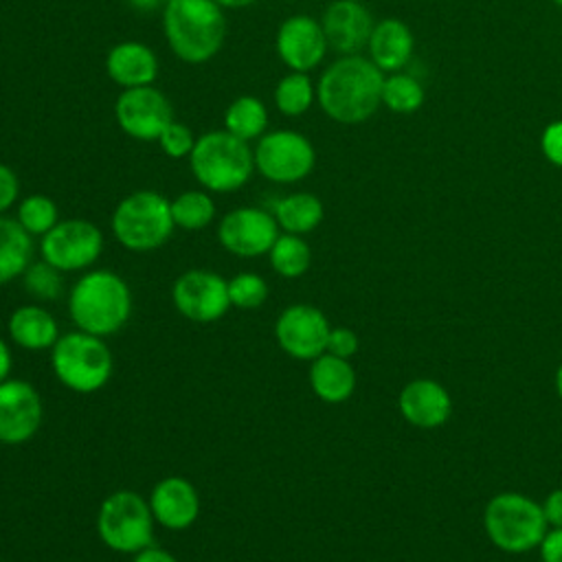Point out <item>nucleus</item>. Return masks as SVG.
I'll return each mask as SVG.
<instances>
[{"label": "nucleus", "instance_id": "obj_1", "mask_svg": "<svg viewBox=\"0 0 562 562\" xmlns=\"http://www.w3.org/2000/svg\"><path fill=\"white\" fill-rule=\"evenodd\" d=\"M382 70L358 55L334 61L321 77L316 97L327 116L338 123H362L382 101Z\"/></svg>", "mask_w": 562, "mask_h": 562}, {"label": "nucleus", "instance_id": "obj_2", "mask_svg": "<svg viewBox=\"0 0 562 562\" xmlns=\"http://www.w3.org/2000/svg\"><path fill=\"white\" fill-rule=\"evenodd\" d=\"M68 312L81 331L103 338L127 323L132 314V292L112 270H92L72 285Z\"/></svg>", "mask_w": 562, "mask_h": 562}, {"label": "nucleus", "instance_id": "obj_3", "mask_svg": "<svg viewBox=\"0 0 562 562\" xmlns=\"http://www.w3.org/2000/svg\"><path fill=\"white\" fill-rule=\"evenodd\" d=\"M165 37L173 55L187 64H202L217 55L226 33L222 7L213 0H173L162 15Z\"/></svg>", "mask_w": 562, "mask_h": 562}, {"label": "nucleus", "instance_id": "obj_4", "mask_svg": "<svg viewBox=\"0 0 562 562\" xmlns=\"http://www.w3.org/2000/svg\"><path fill=\"white\" fill-rule=\"evenodd\" d=\"M189 160L195 180L217 193L244 187L255 169V151L248 140L228 130H213L195 138Z\"/></svg>", "mask_w": 562, "mask_h": 562}, {"label": "nucleus", "instance_id": "obj_5", "mask_svg": "<svg viewBox=\"0 0 562 562\" xmlns=\"http://www.w3.org/2000/svg\"><path fill=\"white\" fill-rule=\"evenodd\" d=\"M50 364L57 380L77 393H94L103 389L114 369L112 351L101 336L81 329L57 338Z\"/></svg>", "mask_w": 562, "mask_h": 562}, {"label": "nucleus", "instance_id": "obj_6", "mask_svg": "<svg viewBox=\"0 0 562 562\" xmlns=\"http://www.w3.org/2000/svg\"><path fill=\"white\" fill-rule=\"evenodd\" d=\"M171 202L158 191H134L112 213L114 237L136 252L162 246L173 231Z\"/></svg>", "mask_w": 562, "mask_h": 562}, {"label": "nucleus", "instance_id": "obj_7", "mask_svg": "<svg viewBox=\"0 0 562 562\" xmlns=\"http://www.w3.org/2000/svg\"><path fill=\"white\" fill-rule=\"evenodd\" d=\"M483 522L490 540L507 553L529 551L538 547L547 533L544 509L516 492L494 496L485 507Z\"/></svg>", "mask_w": 562, "mask_h": 562}, {"label": "nucleus", "instance_id": "obj_8", "mask_svg": "<svg viewBox=\"0 0 562 562\" xmlns=\"http://www.w3.org/2000/svg\"><path fill=\"white\" fill-rule=\"evenodd\" d=\"M97 531L105 547H110L112 551L136 553L151 544V507L140 494L132 490H119L101 503L97 516Z\"/></svg>", "mask_w": 562, "mask_h": 562}, {"label": "nucleus", "instance_id": "obj_9", "mask_svg": "<svg viewBox=\"0 0 562 562\" xmlns=\"http://www.w3.org/2000/svg\"><path fill=\"white\" fill-rule=\"evenodd\" d=\"M312 143L292 130H277L259 138L255 147V167L272 182H299L314 167Z\"/></svg>", "mask_w": 562, "mask_h": 562}, {"label": "nucleus", "instance_id": "obj_10", "mask_svg": "<svg viewBox=\"0 0 562 562\" xmlns=\"http://www.w3.org/2000/svg\"><path fill=\"white\" fill-rule=\"evenodd\" d=\"M103 248L101 231L88 220L57 222L42 237V257L59 272L88 268L97 261Z\"/></svg>", "mask_w": 562, "mask_h": 562}, {"label": "nucleus", "instance_id": "obj_11", "mask_svg": "<svg viewBox=\"0 0 562 562\" xmlns=\"http://www.w3.org/2000/svg\"><path fill=\"white\" fill-rule=\"evenodd\" d=\"M176 310L195 323H213L231 307L228 281L213 270H187L171 290Z\"/></svg>", "mask_w": 562, "mask_h": 562}, {"label": "nucleus", "instance_id": "obj_12", "mask_svg": "<svg viewBox=\"0 0 562 562\" xmlns=\"http://www.w3.org/2000/svg\"><path fill=\"white\" fill-rule=\"evenodd\" d=\"M114 116L119 127L138 140H158L160 132L173 121L167 97L151 86L125 88L116 99Z\"/></svg>", "mask_w": 562, "mask_h": 562}, {"label": "nucleus", "instance_id": "obj_13", "mask_svg": "<svg viewBox=\"0 0 562 562\" xmlns=\"http://www.w3.org/2000/svg\"><path fill=\"white\" fill-rule=\"evenodd\" d=\"M329 323L325 314L305 303L285 307L274 325V336L279 347L296 360H314L327 349Z\"/></svg>", "mask_w": 562, "mask_h": 562}, {"label": "nucleus", "instance_id": "obj_14", "mask_svg": "<svg viewBox=\"0 0 562 562\" xmlns=\"http://www.w3.org/2000/svg\"><path fill=\"white\" fill-rule=\"evenodd\" d=\"M220 244L237 257H259L270 252L279 237V224L272 213L255 206H239L226 213L217 228Z\"/></svg>", "mask_w": 562, "mask_h": 562}, {"label": "nucleus", "instance_id": "obj_15", "mask_svg": "<svg viewBox=\"0 0 562 562\" xmlns=\"http://www.w3.org/2000/svg\"><path fill=\"white\" fill-rule=\"evenodd\" d=\"M40 393L24 380L0 382V441L18 446L29 441L42 424Z\"/></svg>", "mask_w": 562, "mask_h": 562}, {"label": "nucleus", "instance_id": "obj_16", "mask_svg": "<svg viewBox=\"0 0 562 562\" xmlns=\"http://www.w3.org/2000/svg\"><path fill=\"white\" fill-rule=\"evenodd\" d=\"M325 48L323 24L310 15H292L277 31V53L281 61L296 72L316 68L325 57Z\"/></svg>", "mask_w": 562, "mask_h": 562}, {"label": "nucleus", "instance_id": "obj_17", "mask_svg": "<svg viewBox=\"0 0 562 562\" xmlns=\"http://www.w3.org/2000/svg\"><path fill=\"white\" fill-rule=\"evenodd\" d=\"M323 31L327 44L334 50L353 55L369 44V37L373 33V20L358 0H334L325 9Z\"/></svg>", "mask_w": 562, "mask_h": 562}, {"label": "nucleus", "instance_id": "obj_18", "mask_svg": "<svg viewBox=\"0 0 562 562\" xmlns=\"http://www.w3.org/2000/svg\"><path fill=\"white\" fill-rule=\"evenodd\" d=\"M154 520L167 529H187L200 514V496L191 481L182 476H167L158 481L149 494Z\"/></svg>", "mask_w": 562, "mask_h": 562}, {"label": "nucleus", "instance_id": "obj_19", "mask_svg": "<svg viewBox=\"0 0 562 562\" xmlns=\"http://www.w3.org/2000/svg\"><path fill=\"white\" fill-rule=\"evenodd\" d=\"M452 411L448 391L435 380H413L400 393V413L419 428L441 426Z\"/></svg>", "mask_w": 562, "mask_h": 562}, {"label": "nucleus", "instance_id": "obj_20", "mask_svg": "<svg viewBox=\"0 0 562 562\" xmlns=\"http://www.w3.org/2000/svg\"><path fill=\"white\" fill-rule=\"evenodd\" d=\"M105 70L108 77L123 88L151 86L158 75V59L154 50L140 42H121L110 48Z\"/></svg>", "mask_w": 562, "mask_h": 562}, {"label": "nucleus", "instance_id": "obj_21", "mask_svg": "<svg viewBox=\"0 0 562 562\" xmlns=\"http://www.w3.org/2000/svg\"><path fill=\"white\" fill-rule=\"evenodd\" d=\"M310 386L323 402L338 404L351 397L356 389V371L345 358L325 351L312 360Z\"/></svg>", "mask_w": 562, "mask_h": 562}, {"label": "nucleus", "instance_id": "obj_22", "mask_svg": "<svg viewBox=\"0 0 562 562\" xmlns=\"http://www.w3.org/2000/svg\"><path fill=\"white\" fill-rule=\"evenodd\" d=\"M371 61L380 70H400L413 53L411 29L400 20H382L369 37Z\"/></svg>", "mask_w": 562, "mask_h": 562}, {"label": "nucleus", "instance_id": "obj_23", "mask_svg": "<svg viewBox=\"0 0 562 562\" xmlns=\"http://www.w3.org/2000/svg\"><path fill=\"white\" fill-rule=\"evenodd\" d=\"M9 336L22 349H53L59 338L55 318L37 305H22L9 316Z\"/></svg>", "mask_w": 562, "mask_h": 562}, {"label": "nucleus", "instance_id": "obj_24", "mask_svg": "<svg viewBox=\"0 0 562 562\" xmlns=\"http://www.w3.org/2000/svg\"><path fill=\"white\" fill-rule=\"evenodd\" d=\"M33 252L31 235L18 220L0 215V285L24 274Z\"/></svg>", "mask_w": 562, "mask_h": 562}, {"label": "nucleus", "instance_id": "obj_25", "mask_svg": "<svg viewBox=\"0 0 562 562\" xmlns=\"http://www.w3.org/2000/svg\"><path fill=\"white\" fill-rule=\"evenodd\" d=\"M277 224L292 235L314 231L323 220V202L312 193H292L274 202Z\"/></svg>", "mask_w": 562, "mask_h": 562}, {"label": "nucleus", "instance_id": "obj_26", "mask_svg": "<svg viewBox=\"0 0 562 562\" xmlns=\"http://www.w3.org/2000/svg\"><path fill=\"white\" fill-rule=\"evenodd\" d=\"M224 125L244 140L257 138L268 125V110L257 97H237L224 112Z\"/></svg>", "mask_w": 562, "mask_h": 562}, {"label": "nucleus", "instance_id": "obj_27", "mask_svg": "<svg viewBox=\"0 0 562 562\" xmlns=\"http://www.w3.org/2000/svg\"><path fill=\"white\" fill-rule=\"evenodd\" d=\"M268 255H270V266L274 268V272L285 279H296V277L305 274L310 268V261H312L307 241H303L299 235H292V233L279 235Z\"/></svg>", "mask_w": 562, "mask_h": 562}, {"label": "nucleus", "instance_id": "obj_28", "mask_svg": "<svg viewBox=\"0 0 562 562\" xmlns=\"http://www.w3.org/2000/svg\"><path fill=\"white\" fill-rule=\"evenodd\" d=\"M171 217L176 226L198 231L213 222L215 204L204 191H184L176 200H171Z\"/></svg>", "mask_w": 562, "mask_h": 562}, {"label": "nucleus", "instance_id": "obj_29", "mask_svg": "<svg viewBox=\"0 0 562 562\" xmlns=\"http://www.w3.org/2000/svg\"><path fill=\"white\" fill-rule=\"evenodd\" d=\"M314 99V86L305 72L285 75L274 88V105L285 116L303 114Z\"/></svg>", "mask_w": 562, "mask_h": 562}, {"label": "nucleus", "instance_id": "obj_30", "mask_svg": "<svg viewBox=\"0 0 562 562\" xmlns=\"http://www.w3.org/2000/svg\"><path fill=\"white\" fill-rule=\"evenodd\" d=\"M18 222L22 224V228L29 235H46L57 222V206L50 198L42 195V193H33L29 198H24L18 206Z\"/></svg>", "mask_w": 562, "mask_h": 562}, {"label": "nucleus", "instance_id": "obj_31", "mask_svg": "<svg viewBox=\"0 0 562 562\" xmlns=\"http://www.w3.org/2000/svg\"><path fill=\"white\" fill-rule=\"evenodd\" d=\"M382 101L393 112L408 114V112H415L422 105L424 90H422V86L413 77H408V75H393V77L384 79Z\"/></svg>", "mask_w": 562, "mask_h": 562}, {"label": "nucleus", "instance_id": "obj_32", "mask_svg": "<svg viewBox=\"0 0 562 562\" xmlns=\"http://www.w3.org/2000/svg\"><path fill=\"white\" fill-rule=\"evenodd\" d=\"M228 296L231 305L239 310H257L268 299V283L259 274L244 272L228 281Z\"/></svg>", "mask_w": 562, "mask_h": 562}, {"label": "nucleus", "instance_id": "obj_33", "mask_svg": "<svg viewBox=\"0 0 562 562\" xmlns=\"http://www.w3.org/2000/svg\"><path fill=\"white\" fill-rule=\"evenodd\" d=\"M24 288L29 294L42 299V301H53L61 294V274L55 266H50L48 261H40V263H31L24 270Z\"/></svg>", "mask_w": 562, "mask_h": 562}, {"label": "nucleus", "instance_id": "obj_34", "mask_svg": "<svg viewBox=\"0 0 562 562\" xmlns=\"http://www.w3.org/2000/svg\"><path fill=\"white\" fill-rule=\"evenodd\" d=\"M158 145L160 149L171 156V158H182V156H189L193 145H195V138L191 134V130L182 123H176L171 121L158 136Z\"/></svg>", "mask_w": 562, "mask_h": 562}, {"label": "nucleus", "instance_id": "obj_35", "mask_svg": "<svg viewBox=\"0 0 562 562\" xmlns=\"http://www.w3.org/2000/svg\"><path fill=\"white\" fill-rule=\"evenodd\" d=\"M327 353L331 356H338V358H351L356 351H358V336L347 329V327H336V329H329V336H327Z\"/></svg>", "mask_w": 562, "mask_h": 562}, {"label": "nucleus", "instance_id": "obj_36", "mask_svg": "<svg viewBox=\"0 0 562 562\" xmlns=\"http://www.w3.org/2000/svg\"><path fill=\"white\" fill-rule=\"evenodd\" d=\"M542 151L553 165L562 167V121H555L544 130Z\"/></svg>", "mask_w": 562, "mask_h": 562}, {"label": "nucleus", "instance_id": "obj_37", "mask_svg": "<svg viewBox=\"0 0 562 562\" xmlns=\"http://www.w3.org/2000/svg\"><path fill=\"white\" fill-rule=\"evenodd\" d=\"M18 191H20L18 176L13 173V169H9L7 165L0 162V213L7 211L15 202Z\"/></svg>", "mask_w": 562, "mask_h": 562}, {"label": "nucleus", "instance_id": "obj_38", "mask_svg": "<svg viewBox=\"0 0 562 562\" xmlns=\"http://www.w3.org/2000/svg\"><path fill=\"white\" fill-rule=\"evenodd\" d=\"M540 555L542 562H562V527L544 533L540 542Z\"/></svg>", "mask_w": 562, "mask_h": 562}, {"label": "nucleus", "instance_id": "obj_39", "mask_svg": "<svg viewBox=\"0 0 562 562\" xmlns=\"http://www.w3.org/2000/svg\"><path fill=\"white\" fill-rule=\"evenodd\" d=\"M544 516L547 522H551L553 527H562V490H555L547 496L544 501Z\"/></svg>", "mask_w": 562, "mask_h": 562}, {"label": "nucleus", "instance_id": "obj_40", "mask_svg": "<svg viewBox=\"0 0 562 562\" xmlns=\"http://www.w3.org/2000/svg\"><path fill=\"white\" fill-rule=\"evenodd\" d=\"M134 562H178V560L169 551H165L160 547H154V544H147L145 549L134 553Z\"/></svg>", "mask_w": 562, "mask_h": 562}, {"label": "nucleus", "instance_id": "obj_41", "mask_svg": "<svg viewBox=\"0 0 562 562\" xmlns=\"http://www.w3.org/2000/svg\"><path fill=\"white\" fill-rule=\"evenodd\" d=\"M11 373V349L9 345L0 338V382H4Z\"/></svg>", "mask_w": 562, "mask_h": 562}, {"label": "nucleus", "instance_id": "obj_42", "mask_svg": "<svg viewBox=\"0 0 562 562\" xmlns=\"http://www.w3.org/2000/svg\"><path fill=\"white\" fill-rule=\"evenodd\" d=\"M136 11H154L162 0H125Z\"/></svg>", "mask_w": 562, "mask_h": 562}, {"label": "nucleus", "instance_id": "obj_43", "mask_svg": "<svg viewBox=\"0 0 562 562\" xmlns=\"http://www.w3.org/2000/svg\"><path fill=\"white\" fill-rule=\"evenodd\" d=\"M213 2H217L220 7H226V9H244L257 0H213Z\"/></svg>", "mask_w": 562, "mask_h": 562}, {"label": "nucleus", "instance_id": "obj_44", "mask_svg": "<svg viewBox=\"0 0 562 562\" xmlns=\"http://www.w3.org/2000/svg\"><path fill=\"white\" fill-rule=\"evenodd\" d=\"M555 389H558V395L562 397V364H560V369L555 373Z\"/></svg>", "mask_w": 562, "mask_h": 562}, {"label": "nucleus", "instance_id": "obj_45", "mask_svg": "<svg viewBox=\"0 0 562 562\" xmlns=\"http://www.w3.org/2000/svg\"><path fill=\"white\" fill-rule=\"evenodd\" d=\"M553 2H555V4H560V7H562V0H553Z\"/></svg>", "mask_w": 562, "mask_h": 562}, {"label": "nucleus", "instance_id": "obj_46", "mask_svg": "<svg viewBox=\"0 0 562 562\" xmlns=\"http://www.w3.org/2000/svg\"><path fill=\"white\" fill-rule=\"evenodd\" d=\"M162 2H165V4H169V2H173V0H162Z\"/></svg>", "mask_w": 562, "mask_h": 562}]
</instances>
